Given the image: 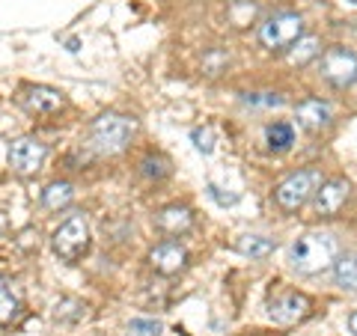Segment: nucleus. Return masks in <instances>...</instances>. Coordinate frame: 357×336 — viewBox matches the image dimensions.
<instances>
[{
	"label": "nucleus",
	"instance_id": "17",
	"mask_svg": "<svg viewBox=\"0 0 357 336\" xmlns=\"http://www.w3.org/2000/svg\"><path fill=\"white\" fill-rule=\"evenodd\" d=\"M236 247H238V253L250 256V259H265V256L274 250V241L265 238V235H241Z\"/></svg>",
	"mask_w": 357,
	"mask_h": 336
},
{
	"label": "nucleus",
	"instance_id": "3",
	"mask_svg": "<svg viewBox=\"0 0 357 336\" xmlns=\"http://www.w3.org/2000/svg\"><path fill=\"white\" fill-rule=\"evenodd\" d=\"M325 182L321 178V173L319 170H298V173H292V176H286L280 185H277V190H274V203L280 206L283 211H298V208H304L312 197H316V190H319V185Z\"/></svg>",
	"mask_w": 357,
	"mask_h": 336
},
{
	"label": "nucleus",
	"instance_id": "16",
	"mask_svg": "<svg viewBox=\"0 0 357 336\" xmlns=\"http://www.w3.org/2000/svg\"><path fill=\"white\" fill-rule=\"evenodd\" d=\"M265 140H268V149L286 152L295 143V128L289 125V122H271V125L265 128Z\"/></svg>",
	"mask_w": 357,
	"mask_h": 336
},
{
	"label": "nucleus",
	"instance_id": "18",
	"mask_svg": "<svg viewBox=\"0 0 357 336\" xmlns=\"http://www.w3.org/2000/svg\"><path fill=\"white\" fill-rule=\"evenodd\" d=\"M321 54V48H319V39L316 36H301L298 42H295V51L289 54V60H292L295 66H304V63H310L312 57H319Z\"/></svg>",
	"mask_w": 357,
	"mask_h": 336
},
{
	"label": "nucleus",
	"instance_id": "25",
	"mask_svg": "<svg viewBox=\"0 0 357 336\" xmlns=\"http://www.w3.org/2000/svg\"><path fill=\"white\" fill-rule=\"evenodd\" d=\"M349 328H351V333L357 336V310L351 312V319H349Z\"/></svg>",
	"mask_w": 357,
	"mask_h": 336
},
{
	"label": "nucleus",
	"instance_id": "5",
	"mask_svg": "<svg viewBox=\"0 0 357 336\" xmlns=\"http://www.w3.org/2000/svg\"><path fill=\"white\" fill-rule=\"evenodd\" d=\"M304 36V18L298 13H277L259 27V42L268 51H289Z\"/></svg>",
	"mask_w": 357,
	"mask_h": 336
},
{
	"label": "nucleus",
	"instance_id": "9",
	"mask_svg": "<svg viewBox=\"0 0 357 336\" xmlns=\"http://www.w3.org/2000/svg\"><path fill=\"white\" fill-rule=\"evenodd\" d=\"M351 194V185L345 178H325L319 185L316 197H312V206H316V215L321 217H333L337 211L345 206V199Z\"/></svg>",
	"mask_w": 357,
	"mask_h": 336
},
{
	"label": "nucleus",
	"instance_id": "24",
	"mask_svg": "<svg viewBox=\"0 0 357 336\" xmlns=\"http://www.w3.org/2000/svg\"><path fill=\"white\" fill-rule=\"evenodd\" d=\"M208 197L215 199V203H220V206H236V203H238L236 194H223L218 185H208Z\"/></svg>",
	"mask_w": 357,
	"mask_h": 336
},
{
	"label": "nucleus",
	"instance_id": "1",
	"mask_svg": "<svg viewBox=\"0 0 357 336\" xmlns=\"http://www.w3.org/2000/svg\"><path fill=\"white\" fill-rule=\"evenodd\" d=\"M337 259H340V241L331 232H307L289 247V262L304 277L331 271Z\"/></svg>",
	"mask_w": 357,
	"mask_h": 336
},
{
	"label": "nucleus",
	"instance_id": "10",
	"mask_svg": "<svg viewBox=\"0 0 357 336\" xmlns=\"http://www.w3.org/2000/svg\"><path fill=\"white\" fill-rule=\"evenodd\" d=\"M149 262H152V268L158 274L173 277V274H178L188 265V253H185V247L178 241H161L158 247H152Z\"/></svg>",
	"mask_w": 357,
	"mask_h": 336
},
{
	"label": "nucleus",
	"instance_id": "4",
	"mask_svg": "<svg viewBox=\"0 0 357 336\" xmlns=\"http://www.w3.org/2000/svg\"><path fill=\"white\" fill-rule=\"evenodd\" d=\"M51 247L63 262H77L89 250V223L84 215H72L51 235Z\"/></svg>",
	"mask_w": 357,
	"mask_h": 336
},
{
	"label": "nucleus",
	"instance_id": "19",
	"mask_svg": "<svg viewBox=\"0 0 357 336\" xmlns=\"http://www.w3.org/2000/svg\"><path fill=\"white\" fill-rule=\"evenodd\" d=\"M18 312H21V304H18V298L9 292V289H3L0 292V324H13L15 319H18Z\"/></svg>",
	"mask_w": 357,
	"mask_h": 336
},
{
	"label": "nucleus",
	"instance_id": "13",
	"mask_svg": "<svg viewBox=\"0 0 357 336\" xmlns=\"http://www.w3.org/2000/svg\"><path fill=\"white\" fill-rule=\"evenodd\" d=\"M155 227L170 232V235H178V232H188L194 227V215H191V208H185V206H167L155 215Z\"/></svg>",
	"mask_w": 357,
	"mask_h": 336
},
{
	"label": "nucleus",
	"instance_id": "26",
	"mask_svg": "<svg viewBox=\"0 0 357 336\" xmlns=\"http://www.w3.org/2000/svg\"><path fill=\"white\" fill-rule=\"evenodd\" d=\"M3 289H6V280H3V277H0V292H3Z\"/></svg>",
	"mask_w": 357,
	"mask_h": 336
},
{
	"label": "nucleus",
	"instance_id": "23",
	"mask_svg": "<svg viewBox=\"0 0 357 336\" xmlns=\"http://www.w3.org/2000/svg\"><path fill=\"white\" fill-rule=\"evenodd\" d=\"M140 173H143V176H155V178H164V176L170 173V170H167V161H164V158H146V161L140 164Z\"/></svg>",
	"mask_w": 357,
	"mask_h": 336
},
{
	"label": "nucleus",
	"instance_id": "22",
	"mask_svg": "<svg viewBox=\"0 0 357 336\" xmlns=\"http://www.w3.org/2000/svg\"><path fill=\"white\" fill-rule=\"evenodd\" d=\"M191 140H194V146L203 152V155L215 152V131H211V128H194L191 131Z\"/></svg>",
	"mask_w": 357,
	"mask_h": 336
},
{
	"label": "nucleus",
	"instance_id": "21",
	"mask_svg": "<svg viewBox=\"0 0 357 336\" xmlns=\"http://www.w3.org/2000/svg\"><path fill=\"white\" fill-rule=\"evenodd\" d=\"M244 102L253 105V107H280L283 96H277V93H244Z\"/></svg>",
	"mask_w": 357,
	"mask_h": 336
},
{
	"label": "nucleus",
	"instance_id": "11",
	"mask_svg": "<svg viewBox=\"0 0 357 336\" xmlns=\"http://www.w3.org/2000/svg\"><path fill=\"white\" fill-rule=\"evenodd\" d=\"M295 116H298V125L301 128H307V131H321V128H328L331 125V105L328 102H321V98H304L298 107H295Z\"/></svg>",
	"mask_w": 357,
	"mask_h": 336
},
{
	"label": "nucleus",
	"instance_id": "8",
	"mask_svg": "<svg viewBox=\"0 0 357 336\" xmlns=\"http://www.w3.org/2000/svg\"><path fill=\"white\" fill-rule=\"evenodd\" d=\"M18 105L27 110V114H57V110L66 105V98L60 89H54V86H24L18 93Z\"/></svg>",
	"mask_w": 357,
	"mask_h": 336
},
{
	"label": "nucleus",
	"instance_id": "27",
	"mask_svg": "<svg viewBox=\"0 0 357 336\" xmlns=\"http://www.w3.org/2000/svg\"><path fill=\"white\" fill-rule=\"evenodd\" d=\"M0 229H3V217H0Z\"/></svg>",
	"mask_w": 357,
	"mask_h": 336
},
{
	"label": "nucleus",
	"instance_id": "15",
	"mask_svg": "<svg viewBox=\"0 0 357 336\" xmlns=\"http://www.w3.org/2000/svg\"><path fill=\"white\" fill-rule=\"evenodd\" d=\"M72 199H75V188L69 182H54L42 190V206L45 208H51V211H60L66 206H72Z\"/></svg>",
	"mask_w": 357,
	"mask_h": 336
},
{
	"label": "nucleus",
	"instance_id": "12",
	"mask_svg": "<svg viewBox=\"0 0 357 336\" xmlns=\"http://www.w3.org/2000/svg\"><path fill=\"white\" fill-rule=\"evenodd\" d=\"M310 316V298L307 295H298V292H289L283 298H277L271 304V319L280 321V324H295L301 319Z\"/></svg>",
	"mask_w": 357,
	"mask_h": 336
},
{
	"label": "nucleus",
	"instance_id": "6",
	"mask_svg": "<svg viewBox=\"0 0 357 336\" xmlns=\"http://www.w3.org/2000/svg\"><path fill=\"white\" fill-rule=\"evenodd\" d=\"M321 77L337 86V89H349L357 84V54L342 45H333L321 54Z\"/></svg>",
	"mask_w": 357,
	"mask_h": 336
},
{
	"label": "nucleus",
	"instance_id": "20",
	"mask_svg": "<svg viewBox=\"0 0 357 336\" xmlns=\"http://www.w3.org/2000/svg\"><path fill=\"white\" fill-rule=\"evenodd\" d=\"M161 321L158 319H134L128 324V336H161Z\"/></svg>",
	"mask_w": 357,
	"mask_h": 336
},
{
	"label": "nucleus",
	"instance_id": "7",
	"mask_svg": "<svg viewBox=\"0 0 357 336\" xmlns=\"http://www.w3.org/2000/svg\"><path fill=\"white\" fill-rule=\"evenodd\" d=\"M48 158V146L36 137H21L9 146V167L18 176H33Z\"/></svg>",
	"mask_w": 357,
	"mask_h": 336
},
{
	"label": "nucleus",
	"instance_id": "14",
	"mask_svg": "<svg viewBox=\"0 0 357 336\" xmlns=\"http://www.w3.org/2000/svg\"><path fill=\"white\" fill-rule=\"evenodd\" d=\"M333 277L342 292H357V253H340L333 265Z\"/></svg>",
	"mask_w": 357,
	"mask_h": 336
},
{
	"label": "nucleus",
	"instance_id": "2",
	"mask_svg": "<svg viewBox=\"0 0 357 336\" xmlns=\"http://www.w3.org/2000/svg\"><path fill=\"white\" fill-rule=\"evenodd\" d=\"M134 131H137V119L122 114H105L89 128V143L98 155H116L131 143Z\"/></svg>",
	"mask_w": 357,
	"mask_h": 336
},
{
	"label": "nucleus",
	"instance_id": "28",
	"mask_svg": "<svg viewBox=\"0 0 357 336\" xmlns=\"http://www.w3.org/2000/svg\"><path fill=\"white\" fill-rule=\"evenodd\" d=\"M354 3H357V0H354Z\"/></svg>",
	"mask_w": 357,
	"mask_h": 336
}]
</instances>
